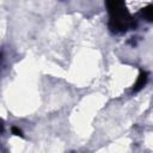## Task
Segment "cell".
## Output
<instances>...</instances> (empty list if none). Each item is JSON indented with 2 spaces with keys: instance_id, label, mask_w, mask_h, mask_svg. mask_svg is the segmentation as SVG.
<instances>
[{
  "instance_id": "2",
  "label": "cell",
  "mask_w": 153,
  "mask_h": 153,
  "mask_svg": "<svg viewBox=\"0 0 153 153\" xmlns=\"http://www.w3.org/2000/svg\"><path fill=\"white\" fill-rule=\"evenodd\" d=\"M146 82H147V73L143 72V71H141L140 74H139V76H137V79H136V82L134 84L133 91H134V92L140 91V90L146 85Z\"/></svg>"
},
{
  "instance_id": "4",
  "label": "cell",
  "mask_w": 153,
  "mask_h": 153,
  "mask_svg": "<svg viewBox=\"0 0 153 153\" xmlns=\"http://www.w3.org/2000/svg\"><path fill=\"white\" fill-rule=\"evenodd\" d=\"M12 133H13L16 136H20V137H23V133H22V130H20L19 128H17V127H12Z\"/></svg>"
},
{
  "instance_id": "1",
  "label": "cell",
  "mask_w": 153,
  "mask_h": 153,
  "mask_svg": "<svg viewBox=\"0 0 153 153\" xmlns=\"http://www.w3.org/2000/svg\"><path fill=\"white\" fill-rule=\"evenodd\" d=\"M110 14V27L114 31H124L131 25V18L127 12L123 0H105Z\"/></svg>"
},
{
  "instance_id": "3",
  "label": "cell",
  "mask_w": 153,
  "mask_h": 153,
  "mask_svg": "<svg viewBox=\"0 0 153 153\" xmlns=\"http://www.w3.org/2000/svg\"><path fill=\"white\" fill-rule=\"evenodd\" d=\"M152 13H153V6H152V5H148V6L143 10V16L146 17V19H147L148 22H152V18H153Z\"/></svg>"
}]
</instances>
